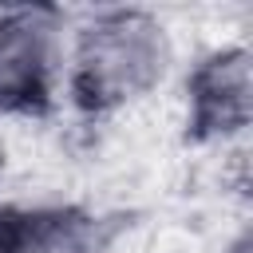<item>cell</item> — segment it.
Segmentation results:
<instances>
[{"mask_svg":"<svg viewBox=\"0 0 253 253\" xmlns=\"http://www.w3.org/2000/svg\"><path fill=\"white\" fill-rule=\"evenodd\" d=\"M178 71L170 24L150 8H91L71 16L63 43V103L91 119H115L150 103Z\"/></svg>","mask_w":253,"mask_h":253,"instance_id":"6da1fadb","label":"cell"},{"mask_svg":"<svg viewBox=\"0 0 253 253\" xmlns=\"http://www.w3.org/2000/svg\"><path fill=\"white\" fill-rule=\"evenodd\" d=\"M71 16L51 4L0 8V119H47L63 103Z\"/></svg>","mask_w":253,"mask_h":253,"instance_id":"7a4b0ae2","label":"cell"},{"mask_svg":"<svg viewBox=\"0 0 253 253\" xmlns=\"http://www.w3.org/2000/svg\"><path fill=\"white\" fill-rule=\"evenodd\" d=\"M253 123V55L249 43L225 40L202 47L178 79L182 142L198 150H225L245 142Z\"/></svg>","mask_w":253,"mask_h":253,"instance_id":"3957f363","label":"cell"},{"mask_svg":"<svg viewBox=\"0 0 253 253\" xmlns=\"http://www.w3.org/2000/svg\"><path fill=\"white\" fill-rule=\"evenodd\" d=\"M123 217L83 202L0 198V253H119Z\"/></svg>","mask_w":253,"mask_h":253,"instance_id":"277c9868","label":"cell"}]
</instances>
